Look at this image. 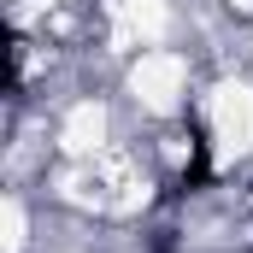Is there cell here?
<instances>
[{
	"instance_id": "1",
	"label": "cell",
	"mask_w": 253,
	"mask_h": 253,
	"mask_svg": "<svg viewBox=\"0 0 253 253\" xmlns=\"http://www.w3.org/2000/svg\"><path fill=\"white\" fill-rule=\"evenodd\" d=\"M212 183V141H206V124L194 118V165L183 171V183H177V194H200Z\"/></svg>"
}]
</instances>
